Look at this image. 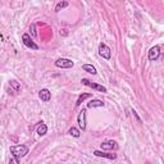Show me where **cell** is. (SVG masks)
<instances>
[{
    "instance_id": "obj_1",
    "label": "cell",
    "mask_w": 164,
    "mask_h": 164,
    "mask_svg": "<svg viewBox=\"0 0 164 164\" xmlns=\"http://www.w3.org/2000/svg\"><path fill=\"white\" fill-rule=\"evenodd\" d=\"M28 146H26V145H17V146H10V153L13 156L16 158H23L26 156L28 154Z\"/></svg>"
},
{
    "instance_id": "obj_2",
    "label": "cell",
    "mask_w": 164,
    "mask_h": 164,
    "mask_svg": "<svg viewBox=\"0 0 164 164\" xmlns=\"http://www.w3.org/2000/svg\"><path fill=\"white\" fill-rule=\"evenodd\" d=\"M81 82L85 85V86H87V87H91V89H94L96 91H99V92H106V87L104 86H101V85H98V83H94V82H91L90 80H87V78H82Z\"/></svg>"
},
{
    "instance_id": "obj_3",
    "label": "cell",
    "mask_w": 164,
    "mask_h": 164,
    "mask_svg": "<svg viewBox=\"0 0 164 164\" xmlns=\"http://www.w3.org/2000/svg\"><path fill=\"white\" fill-rule=\"evenodd\" d=\"M99 55L101 58L104 59H110L112 57V51H110V47H109L106 44H104V42H101V44L99 45Z\"/></svg>"
},
{
    "instance_id": "obj_4",
    "label": "cell",
    "mask_w": 164,
    "mask_h": 164,
    "mask_svg": "<svg viewBox=\"0 0 164 164\" xmlns=\"http://www.w3.org/2000/svg\"><path fill=\"white\" fill-rule=\"evenodd\" d=\"M55 65L58 68H63V69H68V68H72L75 65V63L72 62L69 59H65V58H60L55 62Z\"/></svg>"
},
{
    "instance_id": "obj_5",
    "label": "cell",
    "mask_w": 164,
    "mask_h": 164,
    "mask_svg": "<svg viewBox=\"0 0 164 164\" xmlns=\"http://www.w3.org/2000/svg\"><path fill=\"white\" fill-rule=\"evenodd\" d=\"M22 41H23V44H25L28 49H32V50H39V45H36L35 42L32 41L31 39V36H30L28 33H25L22 36Z\"/></svg>"
},
{
    "instance_id": "obj_6",
    "label": "cell",
    "mask_w": 164,
    "mask_h": 164,
    "mask_svg": "<svg viewBox=\"0 0 164 164\" xmlns=\"http://www.w3.org/2000/svg\"><path fill=\"white\" fill-rule=\"evenodd\" d=\"M77 123L82 131H86V109H82V110L78 113Z\"/></svg>"
},
{
    "instance_id": "obj_7",
    "label": "cell",
    "mask_w": 164,
    "mask_h": 164,
    "mask_svg": "<svg viewBox=\"0 0 164 164\" xmlns=\"http://www.w3.org/2000/svg\"><path fill=\"white\" fill-rule=\"evenodd\" d=\"M159 55H160V47L158 45L153 46L149 50V60H150V62H155V60L159 58Z\"/></svg>"
},
{
    "instance_id": "obj_8",
    "label": "cell",
    "mask_w": 164,
    "mask_h": 164,
    "mask_svg": "<svg viewBox=\"0 0 164 164\" xmlns=\"http://www.w3.org/2000/svg\"><path fill=\"white\" fill-rule=\"evenodd\" d=\"M100 148H101V150H117L118 149V144L115 141H113V140H110V141L103 142L100 145Z\"/></svg>"
},
{
    "instance_id": "obj_9",
    "label": "cell",
    "mask_w": 164,
    "mask_h": 164,
    "mask_svg": "<svg viewBox=\"0 0 164 164\" xmlns=\"http://www.w3.org/2000/svg\"><path fill=\"white\" fill-rule=\"evenodd\" d=\"M39 98L44 103H47V101H50V99H51V92L47 89H42V90L39 91Z\"/></svg>"
},
{
    "instance_id": "obj_10",
    "label": "cell",
    "mask_w": 164,
    "mask_h": 164,
    "mask_svg": "<svg viewBox=\"0 0 164 164\" xmlns=\"http://www.w3.org/2000/svg\"><path fill=\"white\" fill-rule=\"evenodd\" d=\"M94 155H96V156H101V158H105V159H110V160H113V159H115V158H117V154L103 153V151H100V150H95V151H94Z\"/></svg>"
},
{
    "instance_id": "obj_11",
    "label": "cell",
    "mask_w": 164,
    "mask_h": 164,
    "mask_svg": "<svg viewBox=\"0 0 164 164\" xmlns=\"http://www.w3.org/2000/svg\"><path fill=\"white\" fill-rule=\"evenodd\" d=\"M87 106L89 108H101V106H104V101H101L99 99H94L90 103H87Z\"/></svg>"
},
{
    "instance_id": "obj_12",
    "label": "cell",
    "mask_w": 164,
    "mask_h": 164,
    "mask_svg": "<svg viewBox=\"0 0 164 164\" xmlns=\"http://www.w3.org/2000/svg\"><path fill=\"white\" fill-rule=\"evenodd\" d=\"M36 132L39 133V136L46 135V132H47V126H46L44 122H41V123L37 126V128H36Z\"/></svg>"
},
{
    "instance_id": "obj_13",
    "label": "cell",
    "mask_w": 164,
    "mask_h": 164,
    "mask_svg": "<svg viewBox=\"0 0 164 164\" xmlns=\"http://www.w3.org/2000/svg\"><path fill=\"white\" fill-rule=\"evenodd\" d=\"M82 69L85 72H87V73H90V75H96V73H98V71H96V68L92 64H83Z\"/></svg>"
},
{
    "instance_id": "obj_14",
    "label": "cell",
    "mask_w": 164,
    "mask_h": 164,
    "mask_svg": "<svg viewBox=\"0 0 164 164\" xmlns=\"http://www.w3.org/2000/svg\"><path fill=\"white\" fill-rule=\"evenodd\" d=\"M69 5V3L68 2H65V0H63V2H59L57 5H55V12H60L62 9H64V8H67Z\"/></svg>"
},
{
    "instance_id": "obj_15",
    "label": "cell",
    "mask_w": 164,
    "mask_h": 164,
    "mask_svg": "<svg viewBox=\"0 0 164 164\" xmlns=\"http://www.w3.org/2000/svg\"><path fill=\"white\" fill-rule=\"evenodd\" d=\"M9 85H10V87L16 91V92H19V91H21V85L18 83L16 80H10L9 81Z\"/></svg>"
},
{
    "instance_id": "obj_16",
    "label": "cell",
    "mask_w": 164,
    "mask_h": 164,
    "mask_svg": "<svg viewBox=\"0 0 164 164\" xmlns=\"http://www.w3.org/2000/svg\"><path fill=\"white\" fill-rule=\"evenodd\" d=\"M90 96H91V94H82L81 96H80V98H78L77 99V103H76V106H80L81 104H82V103L85 101V100H86L87 98H90Z\"/></svg>"
},
{
    "instance_id": "obj_17",
    "label": "cell",
    "mask_w": 164,
    "mask_h": 164,
    "mask_svg": "<svg viewBox=\"0 0 164 164\" xmlns=\"http://www.w3.org/2000/svg\"><path fill=\"white\" fill-rule=\"evenodd\" d=\"M69 135L77 138V137L81 136V132H80V130H78V128H76V127H71V128H69Z\"/></svg>"
},
{
    "instance_id": "obj_18",
    "label": "cell",
    "mask_w": 164,
    "mask_h": 164,
    "mask_svg": "<svg viewBox=\"0 0 164 164\" xmlns=\"http://www.w3.org/2000/svg\"><path fill=\"white\" fill-rule=\"evenodd\" d=\"M30 35H31V37L35 39L36 36H37V32H36V25L32 23L31 26H30Z\"/></svg>"
},
{
    "instance_id": "obj_19",
    "label": "cell",
    "mask_w": 164,
    "mask_h": 164,
    "mask_svg": "<svg viewBox=\"0 0 164 164\" xmlns=\"http://www.w3.org/2000/svg\"><path fill=\"white\" fill-rule=\"evenodd\" d=\"M132 114H133V115H135V117H136V119H137V122H141V119H140V117H138V115H137V113H136L135 110H132Z\"/></svg>"
},
{
    "instance_id": "obj_20",
    "label": "cell",
    "mask_w": 164,
    "mask_h": 164,
    "mask_svg": "<svg viewBox=\"0 0 164 164\" xmlns=\"http://www.w3.org/2000/svg\"><path fill=\"white\" fill-rule=\"evenodd\" d=\"M62 33H63L64 36L67 35V30H65V28H64V30H60V35H62Z\"/></svg>"
}]
</instances>
